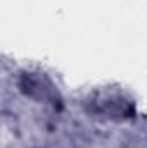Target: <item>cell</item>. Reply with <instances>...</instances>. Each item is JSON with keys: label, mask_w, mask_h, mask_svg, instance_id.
Wrapping results in <instances>:
<instances>
[{"label": "cell", "mask_w": 147, "mask_h": 148, "mask_svg": "<svg viewBox=\"0 0 147 148\" xmlns=\"http://www.w3.org/2000/svg\"><path fill=\"white\" fill-rule=\"evenodd\" d=\"M94 105H95V110L101 114H106L107 117H130L133 114V107L126 100L116 98V97L97 98L94 102Z\"/></svg>", "instance_id": "7a4b0ae2"}, {"label": "cell", "mask_w": 147, "mask_h": 148, "mask_svg": "<svg viewBox=\"0 0 147 148\" xmlns=\"http://www.w3.org/2000/svg\"><path fill=\"white\" fill-rule=\"evenodd\" d=\"M19 90L26 97L45 102V103H52L54 107L61 103V97L55 86L50 83L47 76L40 73H24L19 77Z\"/></svg>", "instance_id": "6da1fadb"}]
</instances>
